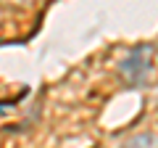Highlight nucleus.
Returning <instances> with one entry per match:
<instances>
[{
    "instance_id": "1",
    "label": "nucleus",
    "mask_w": 158,
    "mask_h": 148,
    "mask_svg": "<svg viewBox=\"0 0 158 148\" xmlns=\"http://www.w3.org/2000/svg\"><path fill=\"white\" fill-rule=\"evenodd\" d=\"M153 58V48L150 45H135L118 63V77L127 82L129 87H142L148 80H150V63Z\"/></svg>"
},
{
    "instance_id": "2",
    "label": "nucleus",
    "mask_w": 158,
    "mask_h": 148,
    "mask_svg": "<svg viewBox=\"0 0 158 148\" xmlns=\"http://www.w3.org/2000/svg\"><path fill=\"white\" fill-rule=\"evenodd\" d=\"M121 148H158V135H156V132H140V135H132Z\"/></svg>"
}]
</instances>
